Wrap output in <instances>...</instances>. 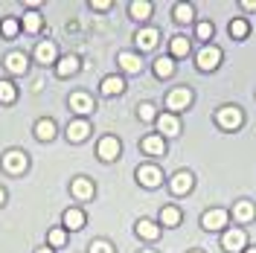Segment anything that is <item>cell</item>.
<instances>
[{"label":"cell","instance_id":"f546056e","mask_svg":"<svg viewBox=\"0 0 256 253\" xmlns=\"http://www.w3.org/2000/svg\"><path fill=\"white\" fill-rule=\"evenodd\" d=\"M0 32L12 41V38H18V32H20V20H15V18H6L3 24H0Z\"/></svg>","mask_w":256,"mask_h":253},{"label":"cell","instance_id":"d6986e66","mask_svg":"<svg viewBox=\"0 0 256 253\" xmlns=\"http://www.w3.org/2000/svg\"><path fill=\"white\" fill-rule=\"evenodd\" d=\"M158 38H160L158 30H140L137 35H134V41H137L140 50H154L158 47Z\"/></svg>","mask_w":256,"mask_h":253},{"label":"cell","instance_id":"3957f363","mask_svg":"<svg viewBox=\"0 0 256 253\" xmlns=\"http://www.w3.org/2000/svg\"><path fill=\"white\" fill-rule=\"evenodd\" d=\"M244 244H248V236H244V230H227L222 236V248L230 253L236 250H244Z\"/></svg>","mask_w":256,"mask_h":253},{"label":"cell","instance_id":"4dcf8cb0","mask_svg":"<svg viewBox=\"0 0 256 253\" xmlns=\"http://www.w3.org/2000/svg\"><path fill=\"white\" fill-rule=\"evenodd\" d=\"M227 30H230L233 38H244V35L250 32V26H248V20H244V18H236V20H230V26H227Z\"/></svg>","mask_w":256,"mask_h":253},{"label":"cell","instance_id":"5b68a950","mask_svg":"<svg viewBox=\"0 0 256 253\" xmlns=\"http://www.w3.org/2000/svg\"><path fill=\"white\" fill-rule=\"evenodd\" d=\"M96 152H99V158H102V160H108V163H111V160L120 158L122 146H120V140H116V137H102V140H99V148H96Z\"/></svg>","mask_w":256,"mask_h":253},{"label":"cell","instance_id":"1f68e13d","mask_svg":"<svg viewBox=\"0 0 256 253\" xmlns=\"http://www.w3.org/2000/svg\"><path fill=\"white\" fill-rule=\"evenodd\" d=\"M192 15H195V12H192L190 3H175V20L178 24H190Z\"/></svg>","mask_w":256,"mask_h":253},{"label":"cell","instance_id":"5bb4252c","mask_svg":"<svg viewBox=\"0 0 256 253\" xmlns=\"http://www.w3.org/2000/svg\"><path fill=\"white\" fill-rule=\"evenodd\" d=\"M116 62H120V67H122L126 73H140V70H143V62H140L137 52H120Z\"/></svg>","mask_w":256,"mask_h":253},{"label":"cell","instance_id":"8992f818","mask_svg":"<svg viewBox=\"0 0 256 253\" xmlns=\"http://www.w3.org/2000/svg\"><path fill=\"white\" fill-rule=\"evenodd\" d=\"M227 210H207L204 216H201V224H204V230H222L224 224H227Z\"/></svg>","mask_w":256,"mask_h":253},{"label":"cell","instance_id":"ba28073f","mask_svg":"<svg viewBox=\"0 0 256 253\" xmlns=\"http://www.w3.org/2000/svg\"><path fill=\"white\" fill-rule=\"evenodd\" d=\"M3 166H6V172H24L26 169V154L24 152H18V148H12V152H6V158H3Z\"/></svg>","mask_w":256,"mask_h":253},{"label":"cell","instance_id":"d6a6232c","mask_svg":"<svg viewBox=\"0 0 256 253\" xmlns=\"http://www.w3.org/2000/svg\"><path fill=\"white\" fill-rule=\"evenodd\" d=\"M15 96H18V90H15L12 82H0V102H3V105L15 102Z\"/></svg>","mask_w":256,"mask_h":253},{"label":"cell","instance_id":"836d02e7","mask_svg":"<svg viewBox=\"0 0 256 253\" xmlns=\"http://www.w3.org/2000/svg\"><path fill=\"white\" fill-rule=\"evenodd\" d=\"M50 248H52V250H56V248H62L64 242H67V233H64V230H50Z\"/></svg>","mask_w":256,"mask_h":253},{"label":"cell","instance_id":"44dd1931","mask_svg":"<svg viewBox=\"0 0 256 253\" xmlns=\"http://www.w3.org/2000/svg\"><path fill=\"white\" fill-rule=\"evenodd\" d=\"M6 67H9V73H26L30 62H26L24 52H9V56H6Z\"/></svg>","mask_w":256,"mask_h":253},{"label":"cell","instance_id":"ac0fdd59","mask_svg":"<svg viewBox=\"0 0 256 253\" xmlns=\"http://www.w3.org/2000/svg\"><path fill=\"white\" fill-rule=\"evenodd\" d=\"M99 90H102L105 96H120L122 90H126V82L120 79V76H105L102 84H99Z\"/></svg>","mask_w":256,"mask_h":253},{"label":"cell","instance_id":"9a60e30c","mask_svg":"<svg viewBox=\"0 0 256 253\" xmlns=\"http://www.w3.org/2000/svg\"><path fill=\"white\" fill-rule=\"evenodd\" d=\"M70 192H73L79 201H88V198H94V184H90L88 178H76V180L70 184Z\"/></svg>","mask_w":256,"mask_h":253},{"label":"cell","instance_id":"4316f807","mask_svg":"<svg viewBox=\"0 0 256 253\" xmlns=\"http://www.w3.org/2000/svg\"><path fill=\"white\" fill-rule=\"evenodd\" d=\"M172 73H175V62H172V58H158V62H154V76L169 79Z\"/></svg>","mask_w":256,"mask_h":253},{"label":"cell","instance_id":"ab89813d","mask_svg":"<svg viewBox=\"0 0 256 253\" xmlns=\"http://www.w3.org/2000/svg\"><path fill=\"white\" fill-rule=\"evenodd\" d=\"M35 253H56V250H52V248H38Z\"/></svg>","mask_w":256,"mask_h":253},{"label":"cell","instance_id":"b9f144b4","mask_svg":"<svg viewBox=\"0 0 256 253\" xmlns=\"http://www.w3.org/2000/svg\"><path fill=\"white\" fill-rule=\"evenodd\" d=\"M244 253H256V248H244Z\"/></svg>","mask_w":256,"mask_h":253},{"label":"cell","instance_id":"74e56055","mask_svg":"<svg viewBox=\"0 0 256 253\" xmlns=\"http://www.w3.org/2000/svg\"><path fill=\"white\" fill-rule=\"evenodd\" d=\"M90 6H94V9H99V12H105V9H111V3H108V0H94Z\"/></svg>","mask_w":256,"mask_h":253},{"label":"cell","instance_id":"f35d334b","mask_svg":"<svg viewBox=\"0 0 256 253\" xmlns=\"http://www.w3.org/2000/svg\"><path fill=\"white\" fill-rule=\"evenodd\" d=\"M242 9H248V12H256V0H244V3H242Z\"/></svg>","mask_w":256,"mask_h":253},{"label":"cell","instance_id":"60d3db41","mask_svg":"<svg viewBox=\"0 0 256 253\" xmlns=\"http://www.w3.org/2000/svg\"><path fill=\"white\" fill-rule=\"evenodd\" d=\"M3 201H6V192L0 190V206H3Z\"/></svg>","mask_w":256,"mask_h":253},{"label":"cell","instance_id":"6da1fadb","mask_svg":"<svg viewBox=\"0 0 256 253\" xmlns=\"http://www.w3.org/2000/svg\"><path fill=\"white\" fill-rule=\"evenodd\" d=\"M222 64V50L212 47V44H207V47L198 52V70H204V73H210V70H216Z\"/></svg>","mask_w":256,"mask_h":253},{"label":"cell","instance_id":"8d00e7d4","mask_svg":"<svg viewBox=\"0 0 256 253\" xmlns=\"http://www.w3.org/2000/svg\"><path fill=\"white\" fill-rule=\"evenodd\" d=\"M90 253H114V248L108 244V242L99 238V242H90Z\"/></svg>","mask_w":256,"mask_h":253},{"label":"cell","instance_id":"7bdbcfd3","mask_svg":"<svg viewBox=\"0 0 256 253\" xmlns=\"http://www.w3.org/2000/svg\"><path fill=\"white\" fill-rule=\"evenodd\" d=\"M140 253H154V250H140Z\"/></svg>","mask_w":256,"mask_h":253},{"label":"cell","instance_id":"ee69618b","mask_svg":"<svg viewBox=\"0 0 256 253\" xmlns=\"http://www.w3.org/2000/svg\"><path fill=\"white\" fill-rule=\"evenodd\" d=\"M192 253H198V250H192Z\"/></svg>","mask_w":256,"mask_h":253},{"label":"cell","instance_id":"e575fe53","mask_svg":"<svg viewBox=\"0 0 256 253\" xmlns=\"http://www.w3.org/2000/svg\"><path fill=\"white\" fill-rule=\"evenodd\" d=\"M140 120H143V122H152V120H158V111H154V105H148V102H146V105H140Z\"/></svg>","mask_w":256,"mask_h":253},{"label":"cell","instance_id":"cb8c5ba5","mask_svg":"<svg viewBox=\"0 0 256 253\" xmlns=\"http://www.w3.org/2000/svg\"><path fill=\"white\" fill-rule=\"evenodd\" d=\"M128 12H131L134 20H146V18L152 15V3H148V0H134V3L128 6Z\"/></svg>","mask_w":256,"mask_h":253},{"label":"cell","instance_id":"4fadbf2b","mask_svg":"<svg viewBox=\"0 0 256 253\" xmlns=\"http://www.w3.org/2000/svg\"><path fill=\"white\" fill-rule=\"evenodd\" d=\"M88 134H90L88 120H76V122H70V126H67V140H70V142H82Z\"/></svg>","mask_w":256,"mask_h":253},{"label":"cell","instance_id":"83f0119b","mask_svg":"<svg viewBox=\"0 0 256 253\" xmlns=\"http://www.w3.org/2000/svg\"><path fill=\"white\" fill-rule=\"evenodd\" d=\"M169 47H172V58H184V56L190 52V41H186L184 35H175Z\"/></svg>","mask_w":256,"mask_h":253},{"label":"cell","instance_id":"484cf974","mask_svg":"<svg viewBox=\"0 0 256 253\" xmlns=\"http://www.w3.org/2000/svg\"><path fill=\"white\" fill-rule=\"evenodd\" d=\"M233 216H236L239 222H250V218L256 216V210H254V204H250V201H239V204L233 206Z\"/></svg>","mask_w":256,"mask_h":253},{"label":"cell","instance_id":"7402d4cb","mask_svg":"<svg viewBox=\"0 0 256 253\" xmlns=\"http://www.w3.org/2000/svg\"><path fill=\"white\" fill-rule=\"evenodd\" d=\"M64 227H67V230H82V227H84V212L70 206V210L64 212Z\"/></svg>","mask_w":256,"mask_h":253},{"label":"cell","instance_id":"277c9868","mask_svg":"<svg viewBox=\"0 0 256 253\" xmlns=\"http://www.w3.org/2000/svg\"><path fill=\"white\" fill-rule=\"evenodd\" d=\"M190 102H192V94L186 90V88H175L172 94L166 96V105H169L172 111H186Z\"/></svg>","mask_w":256,"mask_h":253},{"label":"cell","instance_id":"30bf717a","mask_svg":"<svg viewBox=\"0 0 256 253\" xmlns=\"http://www.w3.org/2000/svg\"><path fill=\"white\" fill-rule=\"evenodd\" d=\"M140 148H143L146 154H152V158L166 154V142H163V137H158V134H148V137L140 142Z\"/></svg>","mask_w":256,"mask_h":253},{"label":"cell","instance_id":"7a4b0ae2","mask_svg":"<svg viewBox=\"0 0 256 253\" xmlns=\"http://www.w3.org/2000/svg\"><path fill=\"white\" fill-rule=\"evenodd\" d=\"M216 120H218V126H222V128H230V131H233V128H239L242 122H244V116H242V111L236 108V105H224Z\"/></svg>","mask_w":256,"mask_h":253},{"label":"cell","instance_id":"f1b7e54d","mask_svg":"<svg viewBox=\"0 0 256 253\" xmlns=\"http://www.w3.org/2000/svg\"><path fill=\"white\" fill-rule=\"evenodd\" d=\"M41 24H44V20H41V15H38V12H26V15H24V20H20V26H24L26 32H38V30H41Z\"/></svg>","mask_w":256,"mask_h":253},{"label":"cell","instance_id":"603a6c76","mask_svg":"<svg viewBox=\"0 0 256 253\" xmlns=\"http://www.w3.org/2000/svg\"><path fill=\"white\" fill-rule=\"evenodd\" d=\"M35 137H38V140H52V137H56V122H52V120H38V122H35Z\"/></svg>","mask_w":256,"mask_h":253},{"label":"cell","instance_id":"7c38bea8","mask_svg":"<svg viewBox=\"0 0 256 253\" xmlns=\"http://www.w3.org/2000/svg\"><path fill=\"white\" fill-rule=\"evenodd\" d=\"M154 122H158V128L163 131V134H166V137H175L178 131H180V122H178L175 114H160Z\"/></svg>","mask_w":256,"mask_h":253},{"label":"cell","instance_id":"9c48e42d","mask_svg":"<svg viewBox=\"0 0 256 253\" xmlns=\"http://www.w3.org/2000/svg\"><path fill=\"white\" fill-rule=\"evenodd\" d=\"M35 62H41V64H56L58 62V50H56V44H52V41H41V44L35 47Z\"/></svg>","mask_w":256,"mask_h":253},{"label":"cell","instance_id":"e0dca14e","mask_svg":"<svg viewBox=\"0 0 256 253\" xmlns=\"http://www.w3.org/2000/svg\"><path fill=\"white\" fill-rule=\"evenodd\" d=\"M70 108H73L76 114H82V116H84V114L94 111L96 105H94V99H90L88 94H73V96H70Z\"/></svg>","mask_w":256,"mask_h":253},{"label":"cell","instance_id":"8fae6325","mask_svg":"<svg viewBox=\"0 0 256 253\" xmlns=\"http://www.w3.org/2000/svg\"><path fill=\"white\" fill-rule=\"evenodd\" d=\"M79 58L76 56H64V58H58L56 62V73L62 76V79H67V76H73V73H79Z\"/></svg>","mask_w":256,"mask_h":253},{"label":"cell","instance_id":"d4e9b609","mask_svg":"<svg viewBox=\"0 0 256 253\" xmlns=\"http://www.w3.org/2000/svg\"><path fill=\"white\" fill-rule=\"evenodd\" d=\"M160 224L163 227H178L180 224V210L178 206H163L160 210Z\"/></svg>","mask_w":256,"mask_h":253},{"label":"cell","instance_id":"d590c367","mask_svg":"<svg viewBox=\"0 0 256 253\" xmlns=\"http://www.w3.org/2000/svg\"><path fill=\"white\" fill-rule=\"evenodd\" d=\"M195 35H198L201 41H210V38H212V24H198V26H195Z\"/></svg>","mask_w":256,"mask_h":253},{"label":"cell","instance_id":"52a82bcc","mask_svg":"<svg viewBox=\"0 0 256 253\" xmlns=\"http://www.w3.org/2000/svg\"><path fill=\"white\" fill-rule=\"evenodd\" d=\"M137 180H140L143 186H148V190H154V186H160L163 174H160L158 166H140V169H137Z\"/></svg>","mask_w":256,"mask_h":253},{"label":"cell","instance_id":"ffe728a7","mask_svg":"<svg viewBox=\"0 0 256 253\" xmlns=\"http://www.w3.org/2000/svg\"><path fill=\"white\" fill-rule=\"evenodd\" d=\"M137 236L146 238V242H154V238L160 236V227L154 222H148V218H140V222H137Z\"/></svg>","mask_w":256,"mask_h":253},{"label":"cell","instance_id":"2e32d148","mask_svg":"<svg viewBox=\"0 0 256 253\" xmlns=\"http://www.w3.org/2000/svg\"><path fill=\"white\" fill-rule=\"evenodd\" d=\"M192 186H195V178H192L190 172H178L175 178H172V192H175V195H186Z\"/></svg>","mask_w":256,"mask_h":253}]
</instances>
